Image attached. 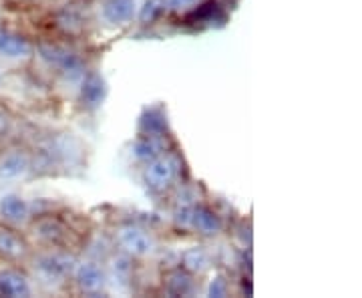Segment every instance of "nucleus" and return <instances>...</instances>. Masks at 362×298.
<instances>
[{
  "mask_svg": "<svg viewBox=\"0 0 362 298\" xmlns=\"http://www.w3.org/2000/svg\"><path fill=\"white\" fill-rule=\"evenodd\" d=\"M35 171H52V169H71L83 159V145L73 133H52L42 137L30 149Z\"/></svg>",
  "mask_w": 362,
  "mask_h": 298,
  "instance_id": "f257e3e1",
  "label": "nucleus"
},
{
  "mask_svg": "<svg viewBox=\"0 0 362 298\" xmlns=\"http://www.w3.org/2000/svg\"><path fill=\"white\" fill-rule=\"evenodd\" d=\"M26 262L33 274L30 278L37 280V285L49 290H59L71 280L77 256H73L69 250L63 248H47L37 254H30Z\"/></svg>",
  "mask_w": 362,
  "mask_h": 298,
  "instance_id": "f03ea898",
  "label": "nucleus"
},
{
  "mask_svg": "<svg viewBox=\"0 0 362 298\" xmlns=\"http://www.w3.org/2000/svg\"><path fill=\"white\" fill-rule=\"evenodd\" d=\"M35 55L47 69L54 71V75L65 85L78 87L81 79L85 77L87 69L83 65V59L66 45L59 42H40L35 47Z\"/></svg>",
  "mask_w": 362,
  "mask_h": 298,
  "instance_id": "7ed1b4c3",
  "label": "nucleus"
},
{
  "mask_svg": "<svg viewBox=\"0 0 362 298\" xmlns=\"http://www.w3.org/2000/svg\"><path fill=\"white\" fill-rule=\"evenodd\" d=\"M35 173L33 154L23 145H8L0 149V185L26 182Z\"/></svg>",
  "mask_w": 362,
  "mask_h": 298,
  "instance_id": "20e7f679",
  "label": "nucleus"
},
{
  "mask_svg": "<svg viewBox=\"0 0 362 298\" xmlns=\"http://www.w3.org/2000/svg\"><path fill=\"white\" fill-rule=\"evenodd\" d=\"M115 244L131 258H149L157 252V240L153 234L137 224H123L115 230Z\"/></svg>",
  "mask_w": 362,
  "mask_h": 298,
  "instance_id": "39448f33",
  "label": "nucleus"
},
{
  "mask_svg": "<svg viewBox=\"0 0 362 298\" xmlns=\"http://www.w3.org/2000/svg\"><path fill=\"white\" fill-rule=\"evenodd\" d=\"M180 173V161L173 154H161L156 159L147 161L143 168V183L149 192L153 194H163L171 183L175 182Z\"/></svg>",
  "mask_w": 362,
  "mask_h": 298,
  "instance_id": "423d86ee",
  "label": "nucleus"
},
{
  "mask_svg": "<svg viewBox=\"0 0 362 298\" xmlns=\"http://www.w3.org/2000/svg\"><path fill=\"white\" fill-rule=\"evenodd\" d=\"M71 280L83 294L97 297L107 288V270L97 258H77Z\"/></svg>",
  "mask_w": 362,
  "mask_h": 298,
  "instance_id": "0eeeda50",
  "label": "nucleus"
},
{
  "mask_svg": "<svg viewBox=\"0 0 362 298\" xmlns=\"http://www.w3.org/2000/svg\"><path fill=\"white\" fill-rule=\"evenodd\" d=\"M33 218H35L33 204L25 195L13 192V190L0 194V222L2 224L23 230L33 222Z\"/></svg>",
  "mask_w": 362,
  "mask_h": 298,
  "instance_id": "6e6552de",
  "label": "nucleus"
},
{
  "mask_svg": "<svg viewBox=\"0 0 362 298\" xmlns=\"http://www.w3.org/2000/svg\"><path fill=\"white\" fill-rule=\"evenodd\" d=\"M35 57V45L21 33L0 28V63L21 65Z\"/></svg>",
  "mask_w": 362,
  "mask_h": 298,
  "instance_id": "1a4fd4ad",
  "label": "nucleus"
},
{
  "mask_svg": "<svg viewBox=\"0 0 362 298\" xmlns=\"http://www.w3.org/2000/svg\"><path fill=\"white\" fill-rule=\"evenodd\" d=\"M30 254H33V248L25 234H21L18 228L0 222V260L16 264V262H26Z\"/></svg>",
  "mask_w": 362,
  "mask_h": 298,
  "instance_id": "9d476101",
  "label": "nucleus"
},
{
  "mask_svg": "<svg viewBox=\"0 0 362 298\" xmlns=\"http://www.w3.org/2000/svg\"><path fill=\"white\" fill-rule=\"evenodd\" d=\"M35 294V282L14 266H0V298H28Z\"/></svg>",
  "mask_w": 362,
  "mask_h": 298,
  "instance_id": "9b49d317",
  "label": "nucleus"
},
{
  "mask_svg": "<svg viewBox=\"0 0 362 298\" xmlns=\"http://www.w3.org/2000/svg\"><path fill=\"white\" fill-rule=\"evenodd\" d=\"M78 103L87 111H97L107 99V81L97 71H87L77 87Z\"/></svg>",
  "mask_w": 362,
  "mask_h": 298,
  "instance_id": "f8f14e48",
  "label": "nucleus"
},
{
  "mask_svg": "<svg viewBox=\"0 0 362 298\" xmlns=\"http://www.w3.org/2000/svg\"><path fill=\"white\" fill-rule=\"evenodd\" d=\"M30 234L35 242H39L47 248H63L69 242V230L63 222L57 218H39L30 222Z\"/></svg>",
  "mask_w": 362,
  "mask_h": 298,
  "instance_id": "ddd939ff",
  "label": "nucleus"
},
{
  "mask_svg": "<svg viewBox=\"0 0 362 298\" xmlns=\"http://www.w3.org/2000/svg\"><path fill=\"white\" fill-rule=\"evenodd\" d=\"M139 0H103L101 2V18L111 26H125L137 18Z\"/></svg>",
  "mask_w": 362,
  "mask_h": 298,
  "instance_id": "4468645a",
  "label": "nucleus"
},
{
  "mask_svg": "<svg viewBox=\"0 0 362 298\" xmlns=\"http://www.w3.org/2000/svg\"><path fill=\"white\" fill-rule=\"evenodd\" d=\"M107 270V286H113L119 292H127L133 282V258L125 252H119L109 258Z\"/></svg>",
  "mask_w": 362,
  "mask_h": 298,
  "instance_id": "2eb2a0df",
  "label": "nucleus"
},
{
  "mask_svg": "<svg viewBox=\"0 0 362 298\" xmlns=\"http://www.w3.org/2000/svg\"><path fill=\"white\" fill-rule=\"evenodd\" d=\"M192 230L199 232L206 238H216V236H220L223 232V220L220 218V214L214 212L209 206L195 204Z\"/></svg>",
  "mask_w": 362,
  "mask_h": 298,
  "instance_id": "dca6fc26",
  "label": "nucleus"
},
{
  "mask_svg": "<svg viewBox=\"0 0 362 298\" xmlns=\"http://www.w3.org/2000/svg\"><path fill=\"white\" fill-rule=\"evenodd\" d=\"M165 154V143L163 137H156V135H145L141 133L133 145H131V156L135 157L137 161H141L143 166L151 159H156L157 156Z\"/></svg>",
  "mask_w": 362,
  "mask_h": 298,
  "instance_id": "f3484780",
  "label": "nucleus"
},
{
  "mask_svg": "<svg viewBox=\"0 0 362 298\" xmlns=\"http://www.w3.org/2000/svg\"><path fill=\"white\" fill-rule=\"evenodd\" d=\"M180 268H183L185 273H189L192 276H204L211 268L209 252L204 246H192L183 250Z\"/></svg>",
  "mask_w": 362,
  "mask_h": 298,
  "instance_id": "a211bd4d",
  "label": "nucleus"
},
{
  "mask_svg": "<svg viewBox=\"0 0 362 298\" xmlns=\"http://www.w3.org/2000/svg\"><path fill=\"white\" fill-rule=\"evenodd\" d=\"M165 292L169 297H192L195 292L194 276L183 268H175L165 276Z\"/></svg>",
  "mask_w": 362,
  "mask_h": 298,
  "instance_id": "6ab92c4d",
  "label": "nucleus"
},
{
  "mask_svg": "<svg viewBox=\"0 0 362 298\" xmlns=\"http://www.w3.org/2000/svg\"><path fill=\"white\" fill-rule=\"evenodd\" d=\"M141 133L163 137L168 133V117L161 109H147L141 117Z\"/></svg>",
  "mask_w": 362,
  "mask_h": 298,
  "instance_id": "aec40b11",
  "label": "nucleus"
},
{
  "mask_svg": "<svg viewBox=\"0 0 362 298\" xmlns=\"http://www.w3.org/2000/svg\"><path fill=\"white\" fill-rule=\"evenodd\" d=\"M194 207L195 202L192 197H180V200L175 202L173 212H171V220L175 224V228H180V230H192Z\"/></svg>",
  "mask_w": 362,
  "mask_h": 298,
  "instance_id": "412c9836",
  "label": "nucleus"
},
{
  "mask_svg": "<svg viewBox=\"0 0 362 298\" xmlns=\"http://www.w3.org/2000/svg\"><path fill=\"white\" fill-rule=\"evenodd\" d=\"M163 13H168L163 0H145L137 11V21L141 25H153L163 16Z\"/></svg>",
  "mask_w": 362,
  "mask_h": 298,
  "instance_id": "4be33fe9",
  "label": "nucleus"
},
{
  "mask_svg": "<svg viewBox=\"0 0 362 298\" xmlns=\"http://www.w3.org/2000/svg\"><path fill=\"white\" fill-rule=\"evenodd\" d=\"M228 294H230V285H228L226 276H223V274H214V276H211V280L207 282L206 297L223 298V297H228Z\"/></svg>",
  "mask_w": 362,
  "mask_h": 298,
  "instance_id": "5701e85b",
  "label": "nucleus"
},
{
  "mask_svg": "<svg viewBox=\"0 0 362 298\" xmlns=\"http://www.w3.org/2000/svg\"><path fill=\"white\" fill-rule=\"evenodd\" d=\"M163 2H165V11L183 14L187 11H194L199 0H163Z\"/></svg>",
  "mask_w": 362,
  "mask_h": 298,
  "instance_id": "b1692460",
  "label": "nucleus"
},
{
  "mask_svg": "<svg viewBox=\"0 0 362 298\" xmlns=\"http://www.w3.org/2000/svg\"><path fill=\"white\" fill-rule=\"evenodd\" d=\"M13 117L6 109H0V139H4L13 131Z\"/></svg>",
  "mask_w": 362,
  "mask_h": 298,
  "instance_id": "393cba45",
  "label": "nucleus"
},
{
  "mask_svg": "<svg viewBox=\"0 0 362 298\" xmlns=\"http://www.w3.org/2000/svg\"><path fill=\"white\" fill-rule=\"evenodd\" d=\"M2 83H4V69H2V63H0V87H2Z\"/></svg>",
  "mask_w": 362,
  "mask_h": 298,
  "instance_id": "a878e982",
  "label": "nucleus"
}]
</instances>
